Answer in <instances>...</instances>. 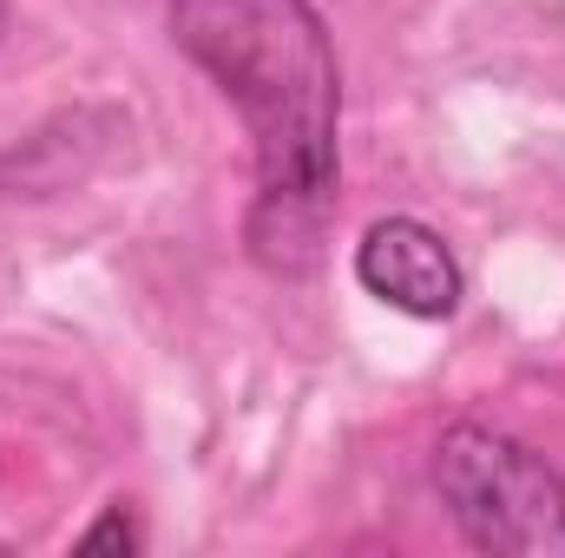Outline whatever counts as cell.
I'll return each mask as SVG.
<instances>
[{
  "label": "cell",
  "mask_w": 565,
  "mask_h": 558,
  "mask_svg": "<svg viewBox=\"0 0 565 558\" xmlns=\"http://www.w3.org/2000/svg\"><path fill=\"white\" fill-rule=\"evenodd\" d=\"M171 40L244 112L257 144L250 257L302 277L322 250L335 204V119L342 73L329 26L309 0H171Z\"/></svg>",
  "instance_id": "cell-1"
},
{
  "label": "cell",
  "mask_w": 565,
  "mask_h": 558,
  "mask_svg": "<svg viewBox=\"0 0 565 558\" xmlns=\"http://www.w3.org/2000/svg\"><path fill=\"white\" fill-rule=\"evenodd\" d=\"M434 486L473 552L565 558V473L540 447L460 420L434 440Z\"/></svg>",
  "instance_id": "cell-2"
},
{
  "label": "cell",
  "mask_w": 565,
  "mask_h": 558,
  "mask_svg": "<svg viewBox=\"0 0 565 558\" xmlns=\"http://www.w3.org/2000/svg\"><path fill=\"white\" fill-rule=\"evenodd\" d=\"M355 282L375 302H388L402 315H422V322L454 315V302H460V264H454V250L427 224H415V217H382V224L362 230V244H355Z\"/></svg>",
  "instance_id": "cell-3"
},
{
  "label": "cell",
  "mask_w": 565,
  "mask_h": 558,
  "mask_svg": "<svg viewBox=\"0 0 565 558\" xmlns=\"http://www.w3.org/2000/svg\"><path fill=\"white\" fill-rule=\"evenodd\" d=\"M106 546H113V552H132V546H139V526L126 519V506H113L99 526L79 533V552H106Z\"/></svg>",
  "instance_id": "cell-4"
},
{
  "label": "cell",
  "mask_w": 565,
  "mask_h": 558,
  "mask_svg": "<svg viewBox=\"0 0 565 558\" xmlns=\"http://www.w3.org/2000/svg\"><path fill=\"white\" fill-rule=\"evenodd\" d=\"M0 33H7V0H0Z\"/></svg>",
  "instance_id": "cell-5"
}]
</instances>
